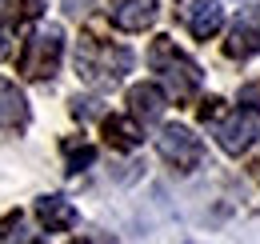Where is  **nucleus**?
Here are the masks:
<instances>
[{"label": "nucleus", "instance_id": "1", "mask_svg": "<svg viewBox=\"0 0 260 244\" xmlns=\"http://www.w3.org/2000/svg\"><path fill=\"white\" fill-rule=\"evenodd\" d=\"M132 48L124 44H112V40H100V36H84L76 44V72L84 84L92 88H116L124 80V72H132Z\"/></svg>", "mask_w": 260, "mask_h": 244}, {"label": "nucleus", "instance_id": "2", "mask_svg": "<svg viewBox=\"0 0 260 244\" xmlns=\"http://www.w3.org/2000/svg\"><path fill=\"white\" fill-rule=\"evenodd\" d=\"M148 68L160 76L168 96L180 100V104H188L196 92H200V84H204L200 64H196L184 48H176V40H168V36H156V40H152V48H148Z\"/></svg>", "mask_w": 260, "mask_h": 244}, {"label": "nucleus", "instance_id": "3", "mask_svg": "<svg viewBox=\"0 0 260 244\" xmlns=\"http://www.w3.org/2000/svg\"><path fill=\"white\" fill-rule=\"evenodd\" d=\"M60 60H64V32L56 28V24H48V28H36L24 40L20 72L28 80H52L60 72Z\"/></svg>", "mask_w": 260, "mask_h": 244}, {"label": "nucleus", "instance_id": "4", "mask_svg": "<svg viewBox=\"0 0 260 244\" xmlns=\"http://www.w3.org/2000/svg\"><path fill=\"white\" fill-rule=\"evenodd\" d=\"M212 132H216V144H220L228 156H244L260 140V108L240 104V108H232L228 116H220Z\"/></svg>", "mask_w": 260, "mask_h": 244}, {"label": "nucleus", "instance_id": "5", "mask_svg": "<svg viewBox=\"0 0 260 244\" xmlns=\"http://www.w3.org/2000/svg\"><path fill=\"white\" fill-rule=\"evenodd\" d=\"M156 152L176 172H192V168H200V160H204V144H200V136H196L188 124H164L160 136H156Z\"/></svg>", "mask_w": 260, "mask_h": 244}, {"label": "nucleus", "instance_id": "6", "mask_svg": "<svg viewBox=\"0 0 260 244\" xmlns=\"http://www.w3.org/2000/svg\"><path fill=\"white\" fill-rule=\"evenodd\" d=\"M260 52V4H248L232 28H228V40H224V56L228 60H248Z\"/></svg>", "mask_w": 260, "mask_h": 244}, {"label": "nucleus", "instance_id": "7", "mask_svg": "<svg viewBox=\"0 0 260 244\" xmlns=\"http://www.w3.org/2000/svg\"><path fill=\"white\" fill-rule=\"evenodd\" d=\"M40 12H44V0H0V60L12 56L20 24L36 20Z\"/></svg>", "mask_w": 260, "mask_h": 244}, {"label": "nucleus", "instance_id": "8", "mask_svg": "<svg viewBox=\"0 0 260 244\" xmlns=\"http://www.w3.org/2000/svg\"><path fill=\"white\" fill-rule=\"evenodd\" d=\"M168 108V92L160 84H132L128 88V112L136 124H156Z\"/></svg>", "mask_w": 260, "mask_h": 244}, {"label": "nucleus", "instance_id": "9", "mask_svg": "<svg viewBox=\"0 0 260 244\" xmlns=\"http://www.w3.org/2000/svg\"><path fill=\"white\" fill-rule=\"evenodd\" d=\"M36 220L48 228V232H68V228H76L80 224V212H76V204L60 196V192H48V196H40L36 200Z\"/></svg>", "mask_w": 260, "mask_h": 244}, {"label": "nucleus", "instance_id": "10", "mask_svg": "<svg viewBox=\"0 0 260 244\" xmlns=\"http://www.w3.org/2000/svg\"><path fill=\"white\" fill-rule=\"evenodd\" d=\"M184 24L192 32L196 40H212L216 32L224 28V8H220V0H192L188 8H184Z\"/></svg>", "mask_w": 260, "mask_h": 244}, {"label": "nucleus", "instance_id": "11", "mask_svg": "<svg viewBox=\"0 0 260 244\" xmlns=\"http://www.w3.org/2000/svg\"><path fill=\"white\" fill-rule=\"evenodd\" d=\"M156 20V0H120L112 8V24L120 32H144Z\"/></svg>", "mask_w": 260, "mask_h": 244}, {"label": "nucleus", "instance_id": "12", "mask_svg": "<svg viewBox=\"0 0 260 244\" xmlns=\"http://www.w3.org/2000/svg\"><path fill=\"white\" fill-rule=\"evenodd\" d=\"M28 100L12 80H0V128H28Z\"/></svg>", "mask_w": 260, "mask_h": 244}, {"label": "nucleus", "instance_id": "13", "mask_svg": "<svg viewBox=\"0 0 260 244\" xmlns=\"http://www.w3.org/2000/svg\"><path fill=\"white\" fill-rule=\"evenodd\" d=\"M104 132H108V144H116V148H124V152L144 140L140 124L128 120V116H108V120H104Z\"/></svg>", "mask_w": 260, "mask_h": 244}, {"label": "nucleus", "instance_id": "14", "mask_svg": "<svg viewBox=\"0 0 260 244\" xmlns=\"http://www.w3.org/2000/svg\"><path fill=\"white\" fill-rule=\"evenodd\" d=\"M0 244H48L40 232H28L24 228V216H8V220H0Z\"/></svg>", "mask_w": 260, "mask_h": 244}, {"label": "nucleus", "instance_id": "15", "mask_svg": "<svg viewBox=\"0 0 260 244\" xmlns=\"http://www.w3.org/2000/svg\"><path fill=\"white\" fill-rule=\"evenodd\" d=\"M64 156H68V172H84V168L96 160V148H92V144H76V140H68Z\"/></svg>", "mask_w": 260, "mask_h": 244}, {"label": "nucleus", "instance_id": "16", "mask_svg": "<svg viewBox=\"0 0 260 244\" xmlns=\"http://www.w3.org/2000/svg\"><path fill=\"white\" fill-rule=\"evenodd\" d=\"M92 104H96V100H80V96H76V100H72V116H76V120H80V116H92Z\"/></svg>", "mask_w": 260, "mask_h": 244}]
</instances>
